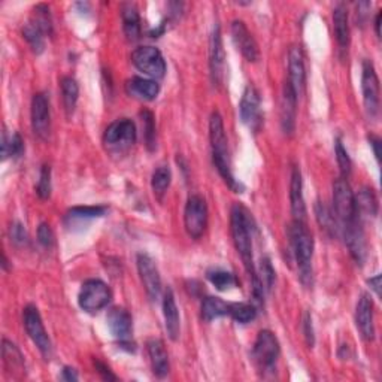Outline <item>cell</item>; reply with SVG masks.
Wrapping results in <instances>:
<instances>
[{"mask_svg": "<svg viewBox=\"0 0 382 382\" xmlns=\"http://www.w3.org/2000/svg\"><path fill=\"white\" fill-rule=\"evenodd\" d=\"M209 141L212 150V161H214V166L217 167L219 176L223 178L224 182L230 187L233 191L241 193L242 185L236 180L232 171L230 152H228V141L223 118L217 111L212 112L209 120Z\"/></svg>", "mask_w": 382, "mask_h": 382, "instance_id": "1", "label": "cell"}, {"mask_svg": "<svg viewBox=\"0 0 382 382\" xmlns=\"http://www.w3.org/2000/svg\"><path fill=\"white\" fill-rule=\"evenodd\" d=\"M230 230L235 247L239 252L245 269L251 279H256L257 270L252 259V219L250 218L248 211L239 203L233 205L230 212Z\"/></svg>", "mask_w": 382, "mask_h": 382, "instance_id": "2", "label": "cell"}, {"mask_svg": "<svg viewBox=\"0 0 382 382\" xmlns=\"http://www.w3.org/2000/svg\"><path fill=\"white\" fill-rule=\"evenodd\" d=\"M288 237H290L291 250L299 267L300 279L303 284L312 281V256H313V239L311 232L305 223L293 222L288 227Z\"/></svg>", "mask_w": 382, "mask_h": 382, "instance_id": "3", "label": "cell"}, {"mask_svg": "<svg viewBox=\"0 0 382 382\" xmlns=\"http://www.w3.org/2000/svg\"><path fill=\"white\" fill-rule=\"evenodd\" d=\"M333 209L339 228L360 219L357 208H355L354 193L345 178H339L333 182Z\"/></svg>", "mask_w": 382, "mask_h": 382, "instance_id": "4", "label": "cell"}, {"mask_svg": "<svg viewBox=\"0 0 382 382\" xmlns=\"http://www.w3.org/2000/svg\"><path fill=\"white\" fill-rule=\"evenodd\" d=\"M279 353H281V348H279L278 337L269 330H261L252 348V359L259 370L263 373L274 372Z\"/></svg>", "mask_w": 382, "mask_h": 382, "instance_id": "5", "label": "cell"}, {"mask_svg": "<svg viewBox=\"0 0 382 382\" xmlns=\"http://www.w3.org/2000/svg\"><path fill=\"white\" fill-rule=\"evenodd\" d=\"M111 297L112 293L104 281H100V279H88L81 287L78 303L82 311L96 313L108 307V303L111 302Z\"/></svg>", "mask_w": 382, "mask_h": 382, "instance_id": "6", "label": "cell"}, {"mask_svg": "<svg viewBox=\"0 0 382 382\" xmlns=\"http://www.w3.org/2000/svg\"><path fill=\"white\" fill-rule=\"evenodd\" d=\"M23 321L25 332H27L32 342L38 346V350L44 355L45 360H49L51 355H53V344H51V339L47 333L44 322H42L38 308L33 307V305H27L23 312Z\"/></svg>", "mask_w": 382, "mask_h": 382, "instance_id": "7", "label": "cell"}, {"mask_svg": "<svg viewBox=\"0 0 382 382\" xmlns=\"http://www.w3.org/2000/svg\"><path fill=\"white\" fill-rule=\"evenodd\" d=\"M185 230L193 239H200L208 226V205L202 196H190L184 211Z\"/></svg>", "mask_w": 382, "mask_h": 382, "instance_id": "8", "label": "cell"}, {"mask_svg": "<svg viewBox=\"0 0 382 382\" xmlns=\"http://www.w3.org/2000/svg\"><path fill=\"white\" fill-rule=\"evenodd\" d=\"M132 62L136 69L154 80L163 78L166 73V62L163 54L154 47H139L133 51Z\"/></svg>", "mask_w": 382, "mask_h": 382, "instance_id": "9", "label": "cell"}, {"mask_svg": "<svg viewBox=\"0 0 382 382\" xmlns=\"http://www.w3.org/2000/svg\"><path fill=\"white\" fill-rule=\"evenodd\" d=\"M361 91L364 109L369 118L375 120L379 115V80L373 67L372 62H363V73H361Z\"/></svg>", "mask_w": 382, "mask_h": 382, "instance_id": "10", "label": "cell"}, {"mask_svg": "<svg viewBox=\"0 0 382 382\" xmlns=\"http://www.w3.org/2000/svg\"><path fill=\"white\" fill-rule=\"evenodd\" d=\"M104 142L111 150H127L136 142V126L129 118H121L108 126L104 134Z\"/></svg>", "mask_w": 382, "mask_h": 382, "instance_id": "11", "label": "cell"}, {"mask_svg": "<svg viewBox=\"0 0 382 382\" xmlns=\"http://www.w3.org/2000/svg\"><path fill=\"white\" fill-rule=\"evenodd\" d=\"M138 270L143 288L151 300H157L161 293V278L158 269L148 254H139L138 256Z\"/></svg>", "mask_w": 382, "mask_h": 382, "instance_id": "12", "label": "cell"}, {"mask_svg": "<svg viewBox=\"0 0 382 382\" xmlns=\"http://www.w3.org/2000/svg\"><path fill=\"white\" fill-rule=\"evenodd\" d=\"M32 129L40 139H48L51 130L49 104L44 93H36L32 99Z\"/></svg>", "mask_w": 382, "mask_h": 382, "instance_id": "13", "label": "cell"}, {"mask_svg": "<svg viewBox=\"0 0 382 382\" xmlns=\"http://www.w3.org/2000/svg\"><path fill=\"white\" fill-rule=\"evenodd\" d=\"M241 120L251 130H259L261 126V111H260V95L256 87L248 86L243 91V96L239 104Z\"/></svg>", "mask_w": 382, "mask_h": 382, "instance_id": "14", "label": "cell"}, {"mask_svg": "<svg viewBox=\"0 0 382 382\" xmlns=\"http://www.w3.org/2000/svg\"><path fill=\"white\" fill-rule=\"evenodd\" d=\"M209 71L212 84L218 87L223 82L224 75V48L222 30H219L218 24H215L214 30H212L209 42Z\"/></svg>", "mask_w": 382, "mask_h": 382, "instance_id": "15", "label": "cell"}, {"mask_svg": "<svg viewBox=\"0 0 382 382\" xmlns=\"http://www.w3.org/2000/svg\"><path fill=\"white\" fill-rule=\"evenodd\" d=\"M108 327L121 346H129L132 336V315L124 308H112L106 317Z\"/></svg>", "mask_w": 382, "mask_h": 382, "instance_id": "16", "label": "cell"}, {"mask_svg": "<svg viewBox=\"0 0 382 382\" xmlns=\"http://www.w3.org/2000/svg\"><path fill=\"white\" fill-rule=\"evenodd\" d=\"M232 38L236 48L248 62H257L260 58V49L256 39L251 35L247 25L242 20H235L232 23Z\"/></svg>", "mask_w": 382, "mask_h": 382, "instance_id": "17", "label": "cell"}, {"mask_svg": "<svg viewBox=\"0 0 382 382\" xmlns=\"http://www.w3.org/2000/svg\"><path fill=\"white\" fill-rule=\"evenodd\" d=\"M341 230L345 237V243L350 250L351 257L357 265H363L366 260V239H364V232L361 228V222H354L351 224L342 226Z\"/></svg>", "mask_w": 382, "mask_h": 382, "instance_id": "18", "label": "cell"}, {"mask_svg": "<svg viewBox=\"0 0 382 382\" xmlns=\"http://www.w3.org/2000/svg\"><path fill=\"white\" fill-rule=\"evenodd\" d=\"M355 326L366 341L375 337V324H373V302L369 294H361L355 308Z\"/></svg>", "mask_w": 382, "mask_h": 382, "instance_id": "19", "label": "cell"}, {"mask_svg": "<svg viewBox=\"0 0 382 382\" xmlns=\"http://www.w3.org/2000/svg\"><path fill=\"white\" fill-rule=\"evenodd\" d=\"M288 73H290L288 82L299 97L305 90V84H307V69H305L303 54L299 47H293L288 53Z\"/></svg>", "mask_w": 382, "mask_h": 382, "instance_id": "20", "label": "cell"}, {"mask_svg": "<svg viewBox=\"0 0 382 382\" xmlns=\"http://www.w3.org/2000/svg\"><path fill=\"white\" fill-rule=\"evenodd\" d=\"M290 202H291V214L294 222H299V223L307 222V205H305L303 181H302V174L299 167H294L291 174Z\"/></svg>", "mask_w": 382, "mask_h": 382, "instance_id": "21", "label": "cell"}, {"mask_svg": "<svg viewBox=\"0 0 382 382\" xmlns=\"http://www.w3.org/2000/svg\"><path fill=\"white\" fill-rule=\"evenodd\" d=\"M296 111H297V95L290 82L284 84L283 104H281V124L285 134H291L296 127Z\"/></svg>", "mask_w": 382, "mask_h": 382, "instance_id": "22", "label": "cell"}, {"mask_svg": "<svg viewBox=\"0 0 382 382\" xmlns=\"http://www.w3.org/2000/svg\"><path fill=\"white\" fill-rule=\"evenodd\" d=\"M147 350L150 355L151 368L157 378H165L169 370H171V364H169V355L165 348V344L160 339H151L147 344Z\"/></svg>", "mask_w": 382, "mask_h": 382, "instance_id": "23", "label": "cell"}, {"mask_svg": "<svg viewBox=\"0 0 382 382\" xmlns=\"http://www.w3.org/2000/svg\"><path fill=\"white\" fill-rule=\"evenodd\" d=\"M163 317L167 336L176 341L180 337V311H178L175 296L171 288H167L163 297Z\"/></svg>", "mask_w": 382, "mask_h": 382, "instance_id": "24", "label": "cell"}, {"mask_svg": "<svg viewBox=\"0 0 382 382\" xmlns=\"http://www.w3.org/2000/svg\"><path fill=\"white\" fill-rule=\"evenodd\" d=\"M126 88L130 96L145 102L154 100L158 96V91H160L157 81L139 78V76H134V78H132L130 81H127Z\"/></svg>", "mask_w": 382, "mask_h": 382, "instance_id": "25", "label": "cell"}, {"mask_svg": "<svg viewBox=\"0 0 382 382\" xmlns=\"http://www.w3.org/2000/svg\"><path fill=\"white\" fill-rule=\"evenodd\" d=\"M333 29L337 45L346 49L350 45V24H348V11L345 5H337L333 11Z\"/></svg>", "mask_w": 382, "mask_h": 382, "instance_id": "26", "label": "cell"}, {"mask_svg": "<svg viewBox=\"0 0 382 382\" xmlns=\"http://www.w3.org/2000/svg\"><path fill=\"white\" fill-rule=\"evenodd\" d=\"M355 198V208H357L359 217L366 215V217H377L378 215V209H379V203H378V198L375 191L369 187H363V189L354 194Z\"/></svg>", "mask_w": 382, "mask_h": 382, "instance_id": "27", "label": "cell"}, {"mask_svg": "<svg viewBox=\"0 0 382 382\" xmlns=\"http://www.w3.org/2000/svg\"><path fill=\"white\" fill-rule=\"evenodd\" d=\"M123 29L129 40H138L141 38V19L136 6L132 3H126L121 8Z\"/></svg>", "mask_w": 382, "mask_h": 382, "instance_id": "28", "label": "cell"}, {"mask_svg": "<svg viewBox=\"0 0 382 382\" xmlns=\"http://www.w3.org/2000/svg\"><path fill=\"white\" fill-rule=\"evenodd\" d=\"M2 355H3L5 366L10 372L14 370L15 373H23L25 370L24 357L21 351L16 348L15 344L8 341V339H3L2 342Z\"/></svg>", "mask_w": 382, "mask_h": 382, "instance_id": "29", "label": "cell"}, {"mask_svg": "<svg viewBox=\"0 0 382 382\" xmlns=\"http://www.w3.org/2000/svg\"><path fill=\"white\" fill-rule=\"evenodd\" d=\"M228 312H230V303H226L219 297H206L202 302V318L205 321L228 315Z\"/></svg>", "mask_w": 382, "mask_h": 382, "instance_id": "30", "label": "cell"}, {"mask_svg": "<svg viewBox=\"0 0 382 382\" xmlns=\"http://www.w3.org/2000/svg\"><path fill=\"white\" fill-rule=\"evenodd\" d=\"M60 87H62V99H63L64 109L67 115H71L75 111L76 102H78V96H80L78 82H76L72 76H64V78H62Z\"/></svg>", "mask_w": 382, "mask_h": 382, "instance_id": "31", "label": "cell"}, {"mask_svg": "<svg viewBox=\"0 0 382 382\" xmlns=\"http://www.w3.org/2000/svg\"><path fill=\"white\" fill-rule=\"evenodd\" d=\"M315 215H317V222L321 226L322 230L329 235H337L339 232V223L335 217V212L330 211V208L322 202H317L315 205Z\"/></svg>", "mask_w": 382, "mask_h": 382, "instance_id": "32", "label": "cell"}, {"mask_svg": "<svg viewBox=\"0 0 382 382\" xmlns=\"http://www.w3.org/2000/svg\"><path fill=\"white\" fill-rule=\"evenodd\" d=\"M44 35H45V33L42 32L39 25L35 24L33 21H29L23 27V36H24L25 40L29 42V45L32 47L33 53H35V54L44 53V49H45Z\"/></svg>", "mask_w": 382, "mask_h": 382, "instance_id": "33", "label": "cell"}, {"mask_svg": "<svg viewBox=\"0 0 382 382\" xmlns=\"http://www.w3.org/2000/svg\"><path fill=\"white\" fill-rule=\"evenodd\" d=\"M171 181H172V172L171 169H169V166H158L151 178L152 191H154L157 198L161 199L165 196L169 185H171Z\"/></svg>", "mask_w": 382, "mask_h": 382, "instance_id": "34", "label": "cell"}, {"mask_svg": "<svg viewBox=\"0 0 382 382\" xmlns=\"http://www.w3.org/2000/svg\"><path fill=\"white\" fill-rule=\"evenodd\" d=\"M206 276L209 279V283L219 291H227V290H230V288L237 285L236 276L233 274H230V272H226V270H222V269L209 270Z\"/></svg>", "mask_w": 382, "mask_h": 382, "instance_id": "35", "label": "cell"}, {"mask_svg": "<svg viewBox=\"0 0 382 382\" xmlns=\"http://www.w3.org/2000/svg\"><path fill=\"white\" fill-rule=\"evenodd\" d=\"M236 322L239 324H248L257 317V309L250 303H230V312H228Z\"/></svg>", "mask_w": 382, "mask_h": 382, "instance_id": "36", "label": "cell"}, {"mask_svg": "<svg viewBox=\"0 0 382 382\" xmlns=\"http://www.w3.org/2000/svg\"><path fill=\"white\" fill-rule=\"evenodd\" d=\"M106 211V206H76L67 212V218H69L71 222H84V219L104 217Z\"/></svg>", "mask_w": 382, "mask_h": 382, "instance_id": "37", "label": "cell"}, {"mask_svg": "<svg viewBox=\"0 0 382 382\" xmlns=\"http://www.w3.org/2000/svg\"><path fill=\"white\" fill-rule=\"evenodd\" d=\"M24 151V142L20 133H14L11 138H8L6 133L2 134V157L6 160L8 157H20Z\"/></svg>", "mask_w": 382, "mask_h": 382, "instance_id": "38", "label": "cell"}, {"mask_svg": "<svg viewBox=\"0 0 382 382\" xmlns=\"http://www.w3.org/2000/svg\"><path fill=\"white\" fill-rule=\"evenodd\" d=\"M141 118H142V124H143V138H145V143H147L148 150L152 151L156 148V142H157L154 115L145 109V111L141 112Z\"/></svg>", "mask_w": 382, "mask_h": 382, "instance_id": "39", "label": "cell"}, {"mask_svg": "<svg viewBox=\"0 0 382 382\" xmlns=\"http://www.w3.org/2000/svg\"><path fill=\"white\" fill-rule=\"evenodd\" d=\"M32 21L38 24L40 30L48 35L53 33V21H51V15H49V8L47 5H38L35 8V14H33Z\"/></svg>", "mask_w": 382, "mask_h": 382, "instance_id": "40", "label": "cell"}, {"mask_svg": "<svg viewBox=\"0 0 382 382\" xmlns=\"http://www.w3.org/2000/svg\"><path fill=\"white\" fill-rule=\"evenodd\" d=\"M259 281L261 283L263 288H265V291H269L272 287H274L275 283V270L274 266H272V263L269 259H261L260 261V272L257 274Z\"/></svg>", "mask_w": 382, "mask_h": 382, "instance_id": "41", "label": "cell"}, {"mask_svg": "<svg viewBox=\"0 0 382 382\" xmlns=\"http://www.w3.org/2000/svg\"><path fill=\"white\" fill-rule=\"evenodd\" d=\"M335 152H336V160H337L339 169H341V172H342V178H346L351 174L353 163H351V158H350V156H348V151L345 150L341 139H336Z\"/></svg>", "mask_w": 382, "mask_h": 382, "instance_id": "42", "label": "cell"}, {"mask_svg": "<svg viewBox=\"0 0 382 382\" xmlns=\"http://www.w3.org/2000/svg\"><path fill=\"white\" fill-rule=\"evenodd\" d=\"M36 193L40 199H49L51 196V169L48 165H44L40 169L39 181L36 185Z\"/></svg>", "mask_w": 382, "mask_h": 382, "instance_id": "43", "label": "cell"}, {"mask_svg": "<svg viewBox=\"0 0 382 382\" xmlns=\"http://www.w3.org/2000/svg\"><path fill=\"white\" fill-rule=\"evenodd\" d=\"M10 237H11V242L19 245V247H23L29 242V236L27 232H25V228L23 227V224L20 223H14L10 227Z\"/></svg>", "mask_w": 382, "mask_h": 382, "instance_id": "44", "label": "cell"}, {"mask_svg": "<svg viewBox=\"0 0 382 382\" xmlns=\"http://www.w3.org/2000/svg\"><path fill=\"white\" fill-rule=\"evenodd\" d=\"M38 241L44 248H51L54 245V233L49 224L42 223L38 227Z\"/></svg>", "mask_w": 382, "mask_h": 382, "instance_id": "45", "label": "cell"}, {"mask_svg": "<svg viewBox=\"0 0 382 382\" xmlns=\"http://www.w3.org/2000/svg\"><path fill=\"white\" fill-rule=\"evenodd\" d=\"M302 330L305 339H307V344L312 348L315 344V335H313V326H312V315L309 312H305L303 321H302Z\"/></svg>", "mask_w": 382, "mask_h": 382, "instance_id": "46", "label": "cell"}, {"mask_svg": "<svg viewBox=\"0 0 382 382\" xmlns=\"http://www.w3.org/2000/svg\"><path fill=\"white\" fill-rule=\"evenodd\" d=\"M95 366H96L97 372L100 373L102 378H104V379H106V381H115L117 379V377L111 372V369L106 366V364H104L99 360H95Z\"/></svg>", "mask_w": 382, "mask_h": 382, "instance_id": "47", "label": "cell"}, {"mask_svg": "<svg viewBox=\"0 0 382 382\" xmlns=\"http://www.w3.org/2000/svg\"><path fill=\"white\" fill-rule=\"evenodd\" d=\"M60 379L67 381V382H75V381H78V373H76V370H75L73 368L66 366V368L62 370Z\"/></svg>", "mask_w": 382, "mask_h": 382, "instance_id": "48", "label": "cell"}, {"mask_svg": "<svg viewBox=\"0 0 382 382\" xmlns=\"http://www.w3.org/2000/svg\"><path fill=\"white\" fill-rule=\"evenodd\" d=\"M369 142L370 147L373 148V152H375V157L379 161L381 160V139L378 136H369Z\"/></svg>", "mask_w": 382, "mask_h": 382, "instance_id": "49", "label": "cell"}, {"mask_svg": "<svg viewBox=\"0 0 382 382\" xmlns=\"http://www.w3.org/2000/svg\"><path fill=\"white\" fill-rule=\"evenodd\" d=\"M368 284L370 285V288L373 291H375V294L378 297H381V275H377L375 278H370Z\"/></svg>", "mask_w": 382, "mask_h": 382, "instance_id": "50", "label": "cell"}, {"mask_svg": "<svg viewBox=\"0 0 382 382\" xmlns=\"http://www.w3.org/2000/svg\"><path fill=\"white\" fill-rule=\"evenodd\" d=\"M381 16H382V14L378 12L377 19H375V30H377V36H378V38L381 36Z\"/></svg>", "mask_w": 382, "mask_h": 382, "instance_id": "51", "label": "cell"}]
</instances>
